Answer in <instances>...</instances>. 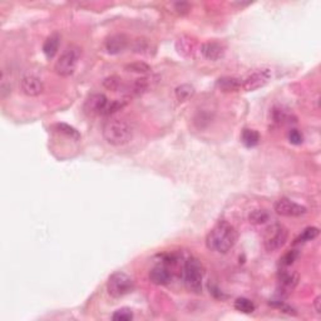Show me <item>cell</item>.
I'll list each match as a JSON object with an SVG mask.
<instances>
[{
  "label": "cell",
  "mask_w": 321,
  "mask_h": 321,
  "mask_svg": "<svg viewBox=\"0 0 321 321\" xmlns=\"http://www.w3.org/2000/svg\"><path fill=\"white\" fill-rule=\"evenodd\" d=\"M171 279H172L171 271L168 270V267L163 266V265H157L149 271V280L154 285H167Z\"/></svg>",
  "instance_id": "5bb4252c"
},
{
  "label": "cell",
  "mask_w": 321,
  "mask_h": 321,
  "mask_svg": "<svg viewBox=\"0 0 321 321\" xmlns=\"http://www.w3.org/2000/svg\"><path fill=\"white\" fill-rule=\"evenodd\" d=\"M298 256H299V252L296 250L288 251V252L286 253V255H283V258L280 260L281 261L280 265L282 267L291 266V265L294 264V261H295L296 259H298Z\"/></svg>",
  "instance_id": "f546056e"
},
{
  "label": "cell",
  "mask_w": 321,
  "mask_h": 321,
  "mask_svg": "<svg viewBox=\"0 0 321 321\" xmlns=\"http://www.w3.org/2000/svg\"><path fill=\"white\" fill-rule=\"evenodd\" d=\"M270 220V213L266 210H255L248 216V221L253 224H264Z\"/></svg>",
  "instance_id": "7402d4cb"
},
{
  "label": "cell",
  "mask_w": 321,
  "mask_h": 321,
  "mask_svg": "<svg viewBox=\"0 0 321 321\" xmlns=\"http://www.w3.org/2000/svg\"><path fill=\"white\" fill-rule=\"evenodd\" d=\"M112 319L114 321H131L133 319V312L132 310L128 309V307H122V309L117 310L113 314Z\"/></svg>",
  "instance_id": "f1b7e54d"
},
{
  "label": "cell",
  "mask_w": 321,
  "mask_h": 321,
  "mask_svg": "<svg viewBox=\"0 0 321 321\" xmlns=\"http://www.w3.org/2000/svg\"><path fill=\"white\" fill-rule=\"evenodd\" d=\"M125 69L128 72H133V73H148L151 71V67L148 66L147 63L144 61H135V63H131L125 66Z\"/></svg>",
  "instance_id": "4316f807"
},
{
  "label": "cell",
  "mask_w": 321,
  "mask_h": 321,
  "mask_svg": "<svg viewBox=\"0 0 321 321\" xmlns=\"http://www.w3.org/2000/svg\"><path fill=\"white\" fill-rule=\"evenodd\" d=\"M241 141L248 148L255 147L260 143V133L255 130H251V128H245L242 131V135H241Z\"/></svg>",
  "instance_id": "ac0fdd59"
},
{
  "label": "cell",
  "mask_w": 321,
  "mask_h": 321,
  "mask_svg": "<svg viewBox=\"0 0 321 321\" xmlns=\"http://www.w3.org/2000/svg\"><path fill=\"white\" fill-rule=\"evenodd\" d=\"M195 88L191 84H181L175 89V95L178 102H186L195 95Z\"/></svg>",
  "instance_id": "d6986e66"
},
{
  "label": "cell",
  "mask_w": 321,
  "mask_h": 321,
  "mask_svg": "<svg viewBox=\"0 0 321 321\" xmlns=\"http://www.w3.org/2000/svg\"><path fill=\"white\" fill-rule=\"evenodd\" d=\"M224 52H226V49L218 42H206L201 45V53H202V55L206 59L211 61L220 60L221 58H223Z\"/></svg>",
  "instance_id": "7c38bea8"
},
{
  "label": "cell",
  "mask_w": 321,
  "mask_h": 321,
  "mask_svg": "<svg viewBox=\"0 0 321 321\" xmlns=\"http://www.w3.org/2000/svg\"><path fill=\"white\" fill-rule=\"evenodd\" d=\"M103 137L112 146H124L133 137V128L127 119L113 117L107 120L103 127Z\"/></svg>",
  "instance_id": "7a4b0ae2"
},
{
  "label": "cell",
  "mask_w": 321,
  "mask_h": 321,
  "mask_svg": "<svg viewBox=\"0 0 321 321\" xmlns=\"http://www.w3.org/2000/svg\"><path fill=\"white\" fill-rule=\"evenodd\" d=\"M149 87H151V79L147 78V77H143V78L136 79L132 84L125 87L124 90L128 97H138V95H142L146 92H148Z\"/></svg>",
  "instance_id": "9a60e30c"
},
{
  "label": "cell",
  "mask_w": 321,
  "mask_h": 321,
  "mask_svg": "<svg viewBox=\"0 0 321 321\" xmlns=\"http://www.w3.org/2000/svg\"><path fill=\"white\" fill-rule=\"evenodd\" d=\"M319 232L320 231L317 227H314V226L306 227V229L301 232L300 236L296 239V243H305V242H307V241L316 239V237L319 236Z\"/></svg>",
  "instance_id": "603a6c76"
},
{
  "label": "cell",
  "mask_w": 321,
  "mask_h": 321,
  "mask_svg": "<svg viewBox=\"0 0 321 321\" xmlns=\"http://www.w3.org/2000/svg\"><path fill=\"white\" fill-rule=\"evenodd\" d=\"M184 285L191 293L200 294L202 291V281L205 276V269L199 259L191 258L184 262L183 267Z\"/></svg>",
  "instance_id": "3957f363"
},
{
  "label": "cell",
  "mask_w": 321,
  "mask_h": 321,
  "mask_svg": "<svg viewBox=\"0 0 321 321\" xmlns=\"http://www.w3.org/2000/svg\"><path fill=\"white\" fill-rule=\"evenodd\" d=\"M55 128H57L58 132L64 133V135H67L68 137L74 138V140H79L80 138L78 131H77L76 128L71 127V125L66 124V123H58V124H55Z\"/></svg>",
  "instance_id": "83f0119b"
},
{
  "label": "cell",
  "mask_w": 321,
  "mask_h": 321,
  "mask_svg": "<svg viewBox=\"0 0 321 321\" xmlns=\"http://www.w3.org/2000/svg\"><path fill=\"white\" fill-rule=\"evenodd\" d=\"M239 235L236 229L226 221H220L215 224L206 237V246L215 252L227 253L236 245Z\"/></svg>",
  "instance_id": "6da1fadb"
},
{
  "label": "cell",
  "mask_w": 321,
  "mask_h": 321,
  "mask_svg": "<svg viewBox=\"0 0 321 321\" xmlns=\"http://www.w3.org/2000/svg\"><path fill=\"white\" fill-rule=\"evenodd\" d=\"M299 282V275L288 270H280L279 272V291L281 295H288L293 293Z\"/></svg>",
  "instance_id": "30bf717a"
},
{
  "label": "cell",
  "mask_w": 321,
  "mask_h": 321,
  "mask_svg": "<svg viewBox=\"0 0 321 321\" xmlns=\"http://www.w3.org/2000/svg\"><path fill=\"white\" fill-rule=\"evenodd\" d=\"M108 102L109 101L107 100V97L104 94L94 93V94H90L89 97L87 98V101L84 102V106H83V109H84V112L88 116L103 114Z\"/></svg>",
  "instance_id": "9c48e42d"
},
{
  "label": "cell",
  "mask_w": 321,
  "mask_h": 321,
  "mask_svg": "<svg viewBox=\"0 0 321 321\" xmlns=\"http://www.w3.org/2000/svg\"><path fill=\"white\" fill-rule=\"evenodd\" d=\"M287 138L288 142H290L291 144H295V146H299V144H301L302 142H304V136H302V133L299 130L288 131Z\"/></svg>",
  "instance_id": "4dcf8cb0"
},
{
  "label": "cell",
  "mask_w": 321,
  "mask_h": 321,
  "mask_svg": "<svg viewBox=\"0 0 321 321\" xmlns=\"http://www.w3.org/2000/svg\"><path fill=\"white\" fill-rule=\"evenodd\" d=\"M125 104H127V101L124 100H116L108 102V104H107L106 109H104L103 112V116H111V114L116 113L117 111H120L123 107H125Z\"/></svg>",
  "instance_id": "484cf974"
},
{
  "label": "cell",
  "mask_w": 321,
  "mask_h": 321,
  "mask_svg": "<svg viewBox=\"0 0 321 321\" xmlns=\"http://www.w3.org/2000/svg\"><path fill=\"white\" fill-rule=\"evenodd\" d=\"M175 8L180 14H186L189 12V5L187 3H176Z\"/></svg>",
  "instance_id": "1f68e13d"
},
{
  "label": "cell",
  "mask_w": 321,
  "mask_h": 321,
  "mask_svg": "<svg viewBox=\"0 0 321 321\" xmlns=\"http://www.w3.org/2000/svg\"><path fill=\"white\" fill-rule=\"evenodd\" d=\"M275 212L285 217H300L307 212V208L288 199H280L274 205Z\"/></svg>",
  "instance_id": "52a82bcc"
},
{
  "label": "cell",
  "mask_w": 321,
  "mask_h": 321,
  "mask_svg": "<svg viewBox=\"0 0 321 321\" xmlns=\"http://www.w3.org/2000/svg\"><path fill=\"white\" fill-rule=\"evenodd\" d=\"M271 79V72L270 69H259L253 72L242 82V88L247 92H253L258 90L259 88H262L269 83Z\"/></svg>",
  "instance_id": "ba28073f"
},
{
  "label": "cell",
  "mask_w": 321,
  "mask_h": 321,
  "mask_svg": "<svg viewBox=\"0 0 321 321\" xmlns=\"http://www.w3.org/2000/svg\"><path fill=\"white\" fill-rule=\"evenodd\" d=\"M176 49L183 57H189V55H192V52H194V42L189 38L182 37L176 43Z\"/></svg>",
  "instance_id": "ffe728a7"
},
{
  "label": "cell",
  "mask_w": 321,
  "mask_h": 321,
  "mask_svg": "<svg viewBox=\"0 0 321 321\" xmlns=\"http://www.w3.org/2000/svg\"><path fill=\"white\" fill-rule=\"evenodd\" d=\"M59 43L60 38L57 33L52 34L50 37H48L47 40L43 44V53H44L45 57L48 59H52V58L55 57V54L58 53V49H59Z\"/></svg>",
  "instance_id": "e0dca14e"
},
{
  "label": "cell",
  "mask_w": 321,
  "mask_h": 321,
  "mask_svg": "<svg viewBox=\"0 0 321 321\" xmlns=\"http://www.w3.org/2000/svg\"><path fill=\"white\" fill-rule=\"evenodd\" d=\"M103 85L107 88V89L109 90H113V92H120V89H122V78H119V77L117 76H112V77H108V78H106L103 80Z\"/></svg>",
  "instance_id": "d4e9b609"
},
{
  "label": "cell",
  "mask_w": 321,
  "mask_h": 321,
  "mask_svg": "<svg viewBox=\"0 0 321 321\" xmlns=\"http://www.w3.org/2000/svg\"><path fill=\"white\" fill-rule=\"evenodd\" d=\"M288 239V231L283 224L274 223L265 231L264 246L269 252L279 251L285 246Z\"/></svg>",
  "instance_id": "5b68a950"
},
{
  "label": "cell",
  "mask_w": 321,
  "mask_h": 321,
  "mask_svg": "<svg viewBox=\"0 0 321 321\" xmlns=\"http://www.w3.org/2000/svg\"><path fill=\"white\" fill-rule=\"evenodd\" d=\"M235 309H236L237 311L242 312V314H252V312L255 311L256 306L250 299L239 298L235 301Z\"/></svg>",
  "instance_id": "44dd1931"
},
{
  "label": "cell",
  "mask_w": 321,
  "mask_h": 321,
  "mask_svg": "<svg viewBox=\"0 0 321 321\" xmlns=\"http://www.w3.org/2000/svg\"><path fill=\"white\" fill-rule=\"evenodd\" d=\"M79 60V50L76 48H68L55 61L54 71L60 77H71L76 72Z\"/></svg>",
  "instance_id": "8992f818"
},
{
  "label": "cell",
  "mask_w": 321,
  "mask_h": 321,
  "mask_svg": "<svg viewBox=\"0 0 321 321\" xmlns=\"http://www.w3.org/2000/svg\"><path fill=\"white\" fill-rule=\"evenodd\" d=\"M320 302H321V298H320V296H317V298L315 299V301H314V306H315V310H316L317 314H320V312H321Z\"/></svg>",
  "instance_id": "d6a6232c"
},
{
  "label": "cell",
  "mask_w": 321,
  "mask_h": 321,
  "mask_svg": "<svg viewBox=\"0 0 321 321\" xmlns=\"http://www.w3.org/2000/svg\"><path fill=\"white\" fill-rule=\"evenodd\" d=\"M135 290V282L124 272H114L107 282V291L114 299H120Z\"/></svg>",
  "instance_id": "277c9868"
},
{
  "label": "cell",
  "mask_w": 321,
  "mask_h": 321,
  "mask_svg": "<svg viewBox=\"0 0 321 321\" xmlns=\"http://www.w3.org/2000/svg\"><path fill=\"white\" fill-rule=\"evenodd\" d=\"M151 49H152V45H151V43H149L148 39L138 38V39L135 40V44H133V50H135L136 53L149 55L151 54Z\"/></svg>",
  "instance_id": "cb8c5ba5"
},
{
  "label": "cell",
  "mask_w": 321,
  "mask_h": 321,
  "mask_svg": "<svg viewBox=\"0 0 321 321\" xmlns=\"http://www.w3.org/2000/svg\"><path fill=\"white\" fill-rule=\"evenodd\" d=\"M128 38L124 34H114L106 40V50L109 54H119L128 47Z\"/></svg>",
  "instance_id": "4fadbf2b"
},
{
  "label": "cell",
  "mask_w": 321,
  "mask_h": 321,
  "mask_svg": "<svg viewBox=\"0 0 321 321\" xmlns=\"http://www.w3.org/2000/svg\"><path fill=\"white\" fill-rule=\"evenodd\" d=\"M217 88L224 93L239 92L242 88V80L235 77H222L216 83Z\"/></svg>",
  "instance_id": "2e32d148"
},
{
  "label": "cell",
  "mask_w": 321,
  "mask_h": 321,
  "mask_svg": "<svg viewBox=\"0 0 321 321\" xmlns=\"http://www.w3.org/2000/svg\"><path fill=\"white\" fill-rule=\"evenodd\" d=\"M20 88L21 92L28 97H37L40 95L44 90V85L43 82L38 77L36 76H25L20 80Z\"/></svg>",
  "instance_id": "8fae6325"
}]
</instances>
